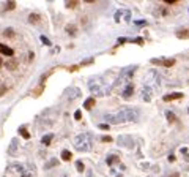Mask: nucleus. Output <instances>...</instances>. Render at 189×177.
<instances>
[{
	"label": "nucleus",
	"mask_w": 189,
	"mask_h": 177,
	"mask_svg": "<svg viewBox=\"0 0 189 177\" xmlns=\"http://www.w3.org/2000/svg\"><path fill=\"white\" fill-rule=\"evenodd\" d=\"M93 62H95V59H93V57H88V59H85V60L80 62V66H87V65H90V63H93Z\"/></svg>",
	"instance_id": "obj_27"
},
{
	"label": "nucleus",
	"mask_w": 189,
	"mask_h": 177,
	"mask_svg": "<svg viewBox=\"0 0 189 177\" xmlns=\"http://www.w3.org/2000/svg\"><path fill=\"white\" fill-rule=\"evenodd\" d=\"M19 134L22 136L24 139H29V138H30V133L25 130V127H21V128H19Z\"/></svg>",
	"instance_id": "obj_23"
},
{
	"label": "nucleus",
	"mask_w": 189,
	"mask_h": 177,
	"mask_svg": "<svg viewBox=\"0 0 189 177\" xmlns=\"http://www.w3.org/2000/svg\"><path fill=\"white\" fill-rule=\"evenodd\" d=\"M3 65L6 66V70H10V71H14L16 68H18V65H19V62H18L16 59H10V60L3 62Z\"/></svg>",
	"instance_id": "obj_12"
},
{
	"label": "nucleus",
	"mask_w": 189,
	"mask_h": 177,
	"mask_svg": "<svg viewBox=\"0 0 189 177\" xmlns=\"http://www.w3.org/2000/svg\"><path fill=\"white\" fill-rule=\"evenodd\" d=\"M121 19L129 21V13H128V11H117V13H115V21L120 22Z\"/></svg>",
	"instance_id": "obj_14"
},
{
	"label": "nucleus",
	"mask_w": 189,
	"mask_h": 177,
	"mask_svg": "<svg viewBox=\"0 0 189 177\" xmlns=\"http://www.w3.org/2000/svg\"><path fill=\"white\" fill-rule=\"evenodd\" d=\"M16 8V2H13V0H11V2H8L6 5H5V11H10V10H14Z\"/></svg>",
	"instance_id": "obj_26"
},
{
	"label": "nucleus",
	"mask_w": 189,
	"mask_h": 177,
	"mask_svg": "<svg viewBox=\"0 0 189 177\" xmlns=\"http://www.w3.org/2000/svg\"><path fill=\"white\" fill-rule=\"evenodd\" d=\"M167 119H169V122H175V114L173 112H167Z\"/></svg>",
	"instance_id": "obj_32"
},
{
	"label": "nucleus",
	"mask_w": 189,
	"mask_h": 177,
	"mask_svg": "<svg viewBox=\"0 0 189 177\" xmlns=\"http://www.w3.org/2000/svg\"><path fill=\"white\" fill-rule=\"evenodd\" d=\"M3 35H5L6 38H14V36H16V32L13 30V29H6V30L3 32Z\"/></svg>",
	"instance_id": "obj_24"
},
{
	"label": "nucleus",
	"mask_w": 189,
	"mask_h": 177,
	"mask_svg": "<svg viewBox=\"0 0 189 177\" xmlns=\"http://www.w3.org/2000/svg\"><path fill=\"white\" fill-rule=\"evenodd\" d=\"M153 95H155V90H153L151 86H143V89H142V98L147 103H150L153 100Z\"/></svg>",
	"instance_id": "obj_5"
},
{
	"label": "nucleus",
	"mask_w": 189,
	"mask_h": 177,
	"mask_svg": "<svg viewBox=\"0 0 189 177\" xmlns=\"http://www.w3.org/2000/svg\"><path fill=\"white\" fill-rule=\"evenodd\" d=\"M117 161H120V157L118 155H111L109 158H107V165L114 166V163H117Z\"/></svg>",
	"instance_id": "obj_20"
},
{
	"label": "nucleus",
	"mask_w": 189,
	"mask_h": 177,
	"mask_svg": "<svg viewBox=\"0 0 189 177\" xmlns=\"http://www.w3.org/2000/svg\"><path fill=\"white\" fill-rule=\"evenodd\" d=\"M93 106H95V98H93V97H91V98H87L85 103H84V107H85L87 111H90Z\"/></svg>",
	"instance_id": "obj_19"
},
{
	"label": "nucleus",
	"mask_w": 189,
	"mask_h": 177,
	"mask_svg": "<svg viewBox=\"0 0 189 177\" xmlns=\"http://www.w3.org/2000/svg\"><path fill=\"white\" fill-rule=\"evenodd\" d=\"M29 21H30L32 24H38L39 21H41V16H39L38 13H32V15L29 16Z\"/></svg>",
	"instance_id": "obj_18"
},
{
	"label": "nucleus",
	"mask_w": 189,
	"mask_h": 177,
	"mask_svg": "<svg viewBox=\"0 0 189 177\" xmlns=\"http://www.w3.org/2000/svg\"><path fill=\"white\" fill-rule=\"evenodd\" d=\"M0 54H3V56H8V57H13L14 56V51H13L10 46H5L0 43Z\"/></svg>",
	"instance_id": "obj_13"
},
{
	"label": "nucleus",
	"mask_w": 189,
	"mask_h": 177,
	"mask_svg": "<svg viewBox=\"0 0 189 177\" xmlns=\"http://www.w3.org/2000/svg\"><path fill=\"white\" fill-rule=\"evenodd\" d=\"M76 168H77L79 172H84V163L80 161V160H77V161H76Z\"/></svg>",
	"instance_id": "obj_28"
},
{
	"label": "nucleus",
	"mask_w": 189,
	"mask_h": 177,
	"mask_svg": "<svg viewBox=\"0 0 189 177\" xmlns=\"http://www.w3.org/2000/svg\"><path fill=\"white\" fill-rule=\"evenodd\" d=\"M181 98H183V93L181 92H175V93L164 95V101H175V100H181Z\"/></svg>",
	"instance_id": "obj_10"
},
{
	"label": "nucleus",
	"mask_w": 189,
	"mask_h": 177,
	"mask_svg": "<svg viewBox=\"0 0 189 177\" xmlns=\"http://www.w3.org/2000/svg\"><path fill=\"white\" fill-rule=\"evenodd\" d=\"M80 95H82V90H79L77 87H73V89H70V92L66 93V100L68 101H74V100H77Z\"/></svg>",
	"instance_id": "obj_6"
},
{
	"label": "nucleus",
	"mask_w": 189,
	"mask_h": 177,
	"mask_svg": "<svg viewBox=\"0 0 189 177\" xmlns=\"http://www.w3.org/2000/svg\"><path fill=\"white\" fill-rule=\"evenodd\" d=\"M41 43H43V44H46V46H50V40H49L47 36H44V35H43V36H41Z\"/></svg>",
	"instance_id": "obj_30"
},
{
	"label": "nucleus",
	"mask_w": 189,
	"mask_h": 177,
	"mask_svg": "<svg viewBox=\"0 0 189 177\" xmlns=\"http://www.w3.org/2000/svg\"><path fill=\"white\" fill-rule=\"evenodd\" d=\"M88 87H90V90L93 92V93H96V95H104L106 92V89H104V81L103 79H99V78H95V79H91L90 82H88Z\"/></svg>",
	"instance_id": "obj_3"
},
{
	"label": "nucleus",
	"mask_w": 189,
	"mask_h": 177,
	"mask_svg": "<svg viewBox=\"0 0 189 177\" xmlns=\"http://www.w3.org/2000/svg\"><path fill=\"white\" fill-rule=\"evenodd\" d=\"M73 145L79 152H90L91 150V136L88 133L77 134L74 138V141H73Z\"/></svg>",
	"instance_id": "obj_2"
},
{
	"label": "nucleus",
	"mask_w": 189,
	"mask_h": 177,
	"mask_svg": "<svg viewBox=\"0 0 189 177\" xmlns=\"http://www.w3.org/2000/svg\"><path fill=\"white\" fill-rule=\"evenodd\" d=\"M52 139H54V134H52V133H47V134H44L43 138H41V142H43L44 145H49Z\"/></svg>",
	"instance_id": "obj_17"
},
{
	"label": "nucleus",
	"mask_w": 189,
	"mask_h": 177,
	"mask_svg": "<svg viewBox=\"0 0 189 177\" xmlns=\"http://www.w3.org/2000/svg\"><path fill=\"white\" fill-rule=\"evenodd\" d=\"M101 141H104V142H111V141H112V138H111V136H103Z\"/></svg>",
	"instance_id": "obj_35"
},
{
	"label": "nucleus",
	"mask_w": 189,
	"mask_h": 177,
	"mask_svg": "<svg viewBox=\"0 0 189 177\" xmlns=\"http://www.w3.org/2000/svg\"><path fill=\"white\" fill-rule=\"evenodd\" d=\"M151 63L164 65V66H173L175 65V59H151Z\"/></svg>",
	"instance_id": "obj_7"
},
{
	"label": "nucleus",
	"mask_w": 189,
	"mask_h": 177,
	"mask_svg": "<svg viewBox=\"0 0 189 177\" xmlns=\"http://www.w3.org/2000/svg\"><path fill=\"white\" fill-rule=\"evenodd\" d=\"M2 65H3V59H2V57H0V66H2Z\"/></svg>",
	"instance_id": "obj_39"
},
{
	"label": "nucleus",
	"mask_w": 189,
	"mask_h": 177,
	"mask_svg": "<svg viewBox=\"0 0 189 177\" xmlns=\"http://www.w3.org/2000/svg\"><path fill=\"white\" fill-rule=\"evenodd\" d=\"M71 158H73V154H71L70 150H63V152H62V160H63V161H70Z\"/></svg>",
	"instance_id": "obj_21"
},
{
	"label": "nucleus",
	"mask_w": 189,
	"mask_h": 177,
	"mask_svg": "<svg viewBox=\"0 0 189 177\" xmlns=\"http://www.w3.org/2000/svg\"><path fill=\"white\" fill-rule=\"evenodd\" d=\"M18 149H19V141L16 138L11 139V144L8 147V155H16L18 154Z\"/></svg>",
	"instance_id": "obj_9"
},
{
	"label": "nucleus",
	"mask_w": 189,
	"mask_h": 177,
	"mask_svg": "<svg viewBox=\"0 0 189 177\" xmlns=\"http://www.w3.org/2000/svg\"><path fill=\"white\" fill-rule=\"evenodd\" d=\"M60 177H70V175H68V174H66V172H63V174H62Z\"/></svg>",
	"instance_id": "obj_38"
},
{
	"label": "nucleus",
	"mask_w": 189,
	"mask_h": 177,
	"mask_svg": "<svg viewBox=\"0 0 189 177\" xmlns=\"http://www.w3.org/2000/svg\"><path fill=\"white\" fill-rule=\"evenodd\" d=\"M43 89H44V86L43 84H39L36 89H35V92H33V97L36 98V97H39V95H41V92H43Z\"/></svg>",
	"instance_id": "obj_25"
},
{
	"label": "nucleus",
	"mask_w": 189,
	"mask_h": 177,
	"mask_svg": "<svg viewBox=\"0 0 189 177\" xmlns=\"http://www.w3.org/2000/svg\"><path fill=\"white\" fill-rule=\"evenodd\" d=\"M79 5L77 0H73V2H66V8H76Z\"/></svg>",
	"instance_id": "obj_29"
},
{
	"label": "nucleus",
	"mask_w": 189,
	"mask_h": 177,
	"mask_svg": "<svg viewBox=\"0 0 189 177\" xmlns=\"http://www.w3.org/2000/svg\"><path fill=\"white\" fill-rule=\"evenodd\" d=\"M98 128H99V130H111V125H109V124H99Z\"/></svg>",
	"instance_id": "obj_31"
},
{
	"label": "nucleus",
	"mask_w": 189,
	"mask_h": 177,
	"mask_svg": "<svg viewBox=\"0 0 189 177\" xmlns=\"http://www.w3.org/2000/svg\"><path fill=\"white\" fill-rule=\"evenodd\" d=\"M80 117H82V112H80V111H79V109H77V111H76V112H74V119H76V120H79V119H80Z\"/></svg>",
	"instance_id": "obj_34"
},
{
	"label": "nucleus",
	"mask_w": 189,
	"mask_h": 177,
	"mask_svg": "<svg viewBox=\"0 0 189 177\" xmlns=\"http://www.w3.org/2000/svg\"><path fill=\"white\" fill-rule=\"evenodd\" d=\"M106 122L109 125H118V124H126V122H136L139 119V111L134 107H121L117 114H106Z\"/></svg>",
	"instance_id": "obj_1"
},
{
	"label": "nucleus",
	"mask_w": 189,
	"mask_h": 177,
	"mask_svg": "<svg viewBox=\"0 0 189 177\" xmlns=\"http://www.w3.org/2000/svg\"><path fill=\"white\" fill-rule=\"evenodd\" d=\"M137 70V66L136 65H132V66H129V68H125L123 71H121V76H120V79H129L132 74H134V71Z\"/></svg>",
	"instance_id": "obj_8"
},
{
	"label": "nucleus",
	"mask_w": 189,
	"mask_h": 177,
	"mask_svg": "<svg viewBox=\"0 0 189 177\" xmlns=\"http://www.w3.org/2000/svg\"><path fill=\"white\" fill-rule=\"evenodd\" d=\"M55 166H58V160L57 158H50L46 165H44V169L46 171H49V169H52V168H55Z\"/></svg>",
	"instance_id": "obj_16"
},
{
	"label": "nucleus",
	"mask_w": 189,
	"mask_h": 177,
	"mask_svg": "<svg viewBox=\"0 0 189 177\" xmlns=\"http://www.w3.org/2000/svg\"><path fill=\"white\" fill-rule=\"evenodd\" d=\"M19 175L21 177H36V168H35V165H33V163H32V165H30V163H29V165H24Z\"/></svg>",
	"instance_id": "obj_4"
},
{
	"label": "nucleus",
	"mask_w": 189,
	"mask_h": 177,
	"mask_svg": "<svg viewBox=\"0 0 189 177\" xmlns=\"http://www.w3.org/2000/svg\"><path fill=\"white\" fill-rule=\"evenodd\" d=\"M65 30H66V33L71 35V36H76L77 35V27L74 24H68V25L65 27Z\"/></svg>",
	"instance_id": "obj_15"
},
{
	"label": "nucleus",
	"mask_w": 189,
	"mask_h": 177,
	"mask_svg": "<svg viewBox=\"0 0 189 177\" xmlns=\"http://www.w3.org/2000/svg\"><path fill=\"white\" fill-rule=\"evenodd\" d=\"M33 59H35V52H33V51H30V52H29V62H32Z\"/></svg>",
	"instance_id": "obj_36"
},
{
	"label": "nucleus",
	"mask_w": 189,
	"mask_h": 177,
	"mask_svg": "<svg viewBox=\"0 0 189 177\" xmlns=\"http://www.w3.org/2000/svg\"><path fill=\"white\" fill-rule=\"evenodd\" d=\"M177 36L180 40H186V38H189V30H178L177 32Z\"/></svg>",
	"instance_id": "obj_22"
},
{
	"label": "nucleus",
	"mask_w": 189,
	"mask_h": 177,
	"mask_svg": "<svg viewBox=\"0 0 189 177\" xmlns=\"http://www.w3.org/2000/svg\"><path fill=\"white\" fill-rule=\"evenodd\" d=\"M6 93V86H0V97H3Z\"/></svg>",
	"instance_id": "obj_33"
},
{
	"label": "nucleus",
	"mask_w": 189,
	"mask_h": 177,
	"mask_svg": "<svg viewBox=\"0 0 189 177\" xmlns=\"http://www.w3.org/2000/svg\"><path fill=\"white\" fill-rule=\"evenodd\" d=\"M132 93H134V86L128 84V86L123 89V92H121V97H123L125 100H128V98H131V97H132Z\"/></svg>",
	"instance_id": "obj_11"
},
{
	"label": "nucleus",
	"mask_w": 189,
	"mask_h": 177,
	"mask_svg": "<svg viewBox=\"0 0 189 177\" xmlns=\"http://www.w3.org/2000/svg\"><path fill=\"white\" fill-rule=\"evenodd\" d=\"M164 2H166L167 5H175V3H177V0H164Z\"/></svg>",
	"instance_id": "obj_37"
}]
</instances>
